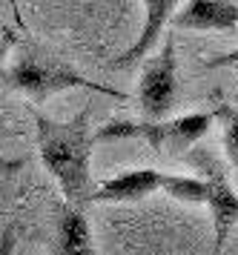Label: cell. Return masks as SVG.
<instances>
[{
    "label": "cell",
    "mask_w": 238,
    "mask_h": 255,
    "mask_svg": "<svg viewBox=\"0 0 238 255\" xmlns=\"http://www.w3.org/2000/svg\"><path fill=\"white\" fill-rule=\"evenodd\" d=\"M164 181H167V172L161 169H126L103 181L92 192V201L95 204H138L152 192L164 189Z\"/></svg>",
    "instance_id": "8992f818"
},
{
    "label": "cell",
    "mask_w": 238,
    "mask_h": 255,
    "mask_svg": "<svg viewBox=\"0 0 238 255\" xmlns=\"http://www.w3.org/2000/svg\"><path fill=\"white\" fill-rule=\"evenodd\" d=\"M218 112H190L184 118H161V121H112L95 132V140H118V138H141L144 143H149L155 155L164 158H178L187 155L198 140L204 138L207 132L213 129Z\"/></svg>",
    "instance_id": "7a4b0ae2"
},
{
    "label": "cell",
    "mask_w": 238,
    "mask_h": 255,
    "mask_svg": "<svg viewBox=\"0 0 238 255\" xmlns=\"http://www.w3.org/2000/svg\"><path fill=\"white\" fill-rule=\"evenodd\" d=\"M164 192L181 204H204L210 201V181L207 178H193V175H170L164 181Z\"/></svg>",
    "instance_id": "30bf717a"
},
{
    "label": "cell",
    "mask_w": 238,
    "mask_h": 255,
    "mask_svg": "<svg viewBox=\"0 0 238 255\" xmlns=\"http://www.w3.org/2000/svg\"><path fill=\"white\" fill-rule=\"evenodd\" d=\"M11 43H14V37H11V35H3V37H0V66H3V60H6V55H9Z\"/></svg>",
    "instance_id": "5bb4252c"
},
{
    "label": "cell",
    "mask_w": 238,
    "mask_h": 255,
    "mask_svg": "<svg viewBox=\"0 0 238 255\" xmlns=\"http://www.w3.org/2000/svg\"><path fill=\"white\" fill-rule=\"evenodd\" d=\"M218 121H221V127H224V155H227V161L233 163V169H238V109L236 106H218Z\"/></svg>",
    "instance_id": "8fae6325"
},
{
    "label": "cell",
    "mask_w": 238,
    "mask_h": 255,
    "mask_svg": "<svg viewBox=\"0 0 238 255\" xmlns=\"http://www.w3.org/2000/svg\"><path fill=\"white\" fill-rule=\"evenodd\" d=\"M37 127V146L46 172L60 186V192L72 207H83L92 201V172L89 155L95 143V132L89 124V112H80L72 121H52V118L32 112Z\"/></svg>",
    "instance_id": "6da1fadb"
},
{
    "label": "cell",
    "mask_w": 238,
    "mask_h": 255,
    "mask_svg": "<svg viewBox=\"0 0 238 255\" xmlns=\"http://www.w3.org/2000/svg\"><path fill=\"white\" fill-rule=\"evenodd\" d=\"M193 166H198L204 178L210 181V201L207 209L213 215V227H216V250L224 247V241L230 238L233 227L238 224V192L230 184L224 166L218 163V158L210 149H195L193 155H187Z\"/></svg>",
    "instance_id": "5b68a950"
},
{
    "label": "cell",
    "mask_w": 238,
    "mask_h": 255,
    "mask_svg": "<svg viewBox=\"0 0 238 255\" xmlns=\"http://www.w3.org/2000/svg\"><path fill=\"white\" fill-rule=\"evenodd\" d=\"M178 3H181V0H144V9H147V14H144V29H141V35H138L135 43L126 49L124 55L115 58V63H112L115 69H124V66L138 63L149 49L158 43L161 35H164V26L175 17Z\"/></svg>",
    "instance_id": "ba28073f"
},
{
    "label": "cell",
    "mask_w": 238,
    "mask_h": 255,
    "mask_svg": "<svg viewBox=\"0 0 238 255\" xmlns=\"http://www.w3.org/2000/svg\"><path fill=\"white\" fill-rule=\"evenodd\" d=\"M57 253L63 255H92L95 241H92V230L86 224V215L80 212V207L66 204L60 212V244H57Z\"/></svg>",
    "instance_id": "9c48e42d"
},
{
    "label": "cell",
    "mask_w": 238,
    "mask_h": 255,
    "mask_svg": "<svg viewBox=\"0 0 238 255\" xmlns=\"http://www.w3.org/2000/svg\"><path fill=\"white\" fill-rule=\"evenodd\" d=\"M207 69H238V46L233 52H224L218 58L207 60Z\"/></svg>",
    "instance_id": "7c38bea8"
},
{
    "label": "cell",
    "mask_w": 238,
    "mask_h": 255,
    "mask_svg": "<svg viewBox=\"0 0 238 255\" xmlns=\"http://www.w3.org/2000/svg\"><path fill=\"white\" fill-rule=\"evenodd\" d=\"M172 23L190 32H233L238 29V6L233 0H187Z\"/></svg>",
    "instance_id": "52a82bcc"
},
{
    "label": "cell",
    "mask_w": 238,
    "mask_h": 255,
    "mask_svg": "<svg viewBox=\"0 0 238 255\" xmlns=\"http://www.w3.org/2000/svg\"><path fill=\"white\" fill-rule=\"evenodd\" d=\"M20 166H23L20 158H3V155H0V175H6V172H17Z\"/></svg>",
    "instance_id": "4fadbf2b"
},
{
    "label": "cell",
    "mask_w": 238,
    "mask_h": 255,
    "mask_svg": "<svg viewBox=\"0 0 238 255\" xmlns=\"http://www.w3.org/2000/svg\"><path fill=\"white\" fill-rule=\"evenodd\" d=\"M178 98V49L175 35H167L161 52L152 55L138 81V106L147 121H161L172 112Z\"/></svg>",
    "instance_id": "277c9868"
},
{
    "label": "cell",
    "mask_w": 238,
    "mask_h": 255,
    "mask_svg": "<svg viewBox=\"0 0 238 255\" xmlns=\"http://www.w3.org/2000/svg\"><path fill=\"white\" fill-rule=\"evenodd\" d=\"M3 81L9 83L11 89L29 95V98L40 101V104L46 98H52L55 92H66V89H92V92L109 95V98H118V101L126 98L124 92H118L112 86H103V83H95L89 78L78 75L66 60L43 55V52H23V55H17L11 69L3 75Z\"/></svg>",
    "instance_id": "3957f363"
}]
</instances>
